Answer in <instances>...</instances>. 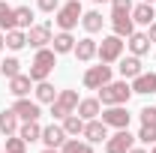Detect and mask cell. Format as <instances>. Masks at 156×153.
Masks as SVG:
<instances>
[{
    "mask_svg": "<svg viewBox=\"0 0 156 153\" xmlns=\"http://www.w3.org/2000/svg\"><path fill=\"white\" fill-rule=\"evenodd\" d=\"M132 21H135V24H144V27H150V24L156 21L153 3H141V6H132Z\"/></svg>",
    "mask_w": 156,
    "mask_h": 153,
    "instance_id": "obj_18",
    "label": "cell"
},
{
    "mask_svg": "<svg viewBox=\"0 0 156 153\" xmlns=\"http://www.w3.org/2000/svg\"><path fill=\"white\" fill-rule=\"evenodd\" d=\"M123 36H117V33H111V36H105L102 42H99V48H96V57L99 63H114V60L123 57Z\"/></svg>",
    "mask_w": 156,
    "mask_h": 153,
    "instance_id": "obj_4",
    "label": "cell"
},
{
    "mask_svg": "<svg viewBox=\"0 0 156 153\" xmlns=\"http://www.w3.org/2000/svg\"><path fill=\"white\" fill-rule=\"evenodd\" d=\"M81 15H84L81 0H69V3H60V9H57V15H54V21H57L60 30H72V27H78Z\"/></svg>",
    "mask_w": 156,
    "mask_h": 153,
    "instance_id": "obj_3",
    "label": "cell"
},
{
    "mask_svg": "<svg viewBox=\"0 0 156 153\" xmlns=\"http://www.w3.org/2000/svg\"><path fill=\"white\" fill-rule=\"evenodd\" d=\"M150 45H153V42H150V36H147V33H132V36H129V42H126V48H129L135 57L150 54Z\"/></svg>",
    "mask_w": 156,
    "mask_h": 153,
    "instance_id": "obj_17",
    "label": "cell"
},
{
    "mask_svg": "<svg viewBox=\"0 0 156 153\" xmlns=\"http://www.w3.org/2000/svg\"><path fill=\"white\" fill-rule=\"evenodd\" d=\"M75 114L81 117V120H93V117H99V114H102V102H99V96H96V99H78Z\"/></svg>",
    "mask_w": 156,
    "mask_h": 153,
    "instance_id": "obj_16",
    "label": "cell"
},
{
    "mask_svg": "<svg viewBox=\"0 0 156 153\" xmlns=\"http://www.w3.org/2000/svg\"><path fill=\"white\" fill-rule=\"evenodd\" d=\"M42 153H60V150H57V147H45Z\"/></svg>",
    "mask_w": 156,
    "mask_h": 153,
    "instance_id": "obj_38",
    "label": "cell"
},
{
    "mask_svg": "<svg viewBox=\"0 0 156 153\" xmlns=\"http://www.w3.org/2000/svg\"><path fill=\"white\" fill-rule=\"evenodd\" d=\"M12 111L18 114V120H39V114H42V111H39V102H30V99H24V96L12 105Z\"/></svg>",
    "mask_w": 156,
    "mask_h": 153,
    "instance_id": "obj_13",
    "label": "cell"
},
{
    "mask_svg": "<svg viewBox=\"0 0 156 153\" xmlns=\"http://www.w3.org/2000/svg\"><path fill=\"white\" fill-rule=\"evenodd\" d=\"M129 96H132V84H126V78L123 81H108V84L99 87V102L102 105H126Z\"/></svg>",
    "mask_w": 156,
    "mask_h": 153,
    "instance_id": "obj_1",
    "label": "cell"
},
{
    "mask_svg": "<svg viewBox=\"0 0 156 153\" xmlns=\"http://www.w3.org/2000/svg\"><path fill=\"white\" fill-rule=\"evenodd\" d=\"M147 36H150V42H156V21L150 24V30H147Z\"/></svg>",
    "mask_w": 156,
    "mask_h": 153,
    "instance_id": "obj_36",
    "label": "cell"
},
{
    "mask_svg": "<svg viewBox=\"0 0 156 153\" xmlns=\"http://www.w3.org/2000/svg\"><path fill=\"white\" fill-rule=\"evenodd\" d=\"M18 132V114L12 108L0 111V135H15Z\"/></svg>",
    "mask_w": 156,
    "mask_h": 153,
    "instance_id": "obj_23",
    "label": "cell"
},
{
    "mask_svg": "<svg viewBox=\"0 0 156 153\" xmlns=\"http://www.w3.org/2000/svg\"><path fill=\"white\" fill-rule=\"evenodd\" d=\"M138 117H141V123H156V108L153 105H144V108L138 111Z\"/></svg>",
    "mask_w": 156,
    "mask_h": 153,
    "instance_id": "obj_33",
    "label": "cell"
},
{
    "mask_svg": "<svg viewBox=\"0 0 156 153\" xmlns=\"http://www.w3.org/2000/svg\"><path fill=\"white\" fill-rule=\"evenodd\" d=\"M60 126H63V132L69 135V138H78V135L84 132V120H81V117H78L75 111L63 117V123H60Z\"/></svg>",
    "mask_w": 156,
    "mask_h": 153,
    "instance_id": "obj_24",
    "label": "cell"
},
{
    "mask_svg": "<svg viewBox=\"0 0 156 153\" xmlns=\"http://www.w3.org/2000/svg\"><path fill=\"white\" fill-rule=\"evenodd\" d=\"M3 153H9V150H3Z\"/></svg>",
    "mask_w": 156,
    "mask_h": 153,
    "instance_id": "obj_43",
    "label": "cell"
},
{
    "mask_svg": "<svg viewBox=\"0 0 156 153\" xmlns=\"http://www.w3.org/2000/svg\"><path fill=\"white\" fill-rule=\"evenodd\" d=\"M120 75L123 78H135V75H141L144 69H141V57H135V54H129V57H120Z\"/></svg>",
    "mask_w": 156,
    "mask_h": 153,
    "instance_id": "obj_19",
    "label": "cell"
},
{
    "mask_svg": "<svg viewBox=\"0 0 156 153\" xmlns=\"http://www.w3.org/2000/svg\"><path fill=\"white\" fill-rule=\"evenodd\" d=\"M57 99V90H54V84H48V81H36V102H54Z\"/></svg>",
    "mask_w": 156,
    "mask_h": 153,
    "instance_id": "obj_29",
    "label": "cell"
},
{
    "mask_svg": "<svg viewBox=\"0 0 156 153\" xmlns=\"http://www.w3.org/2000/svg\"><path fill=\"white\" fill-rule=\"evenodd\" d=\"M27 45V33L21 30V27H15V30H6V48H12V51H21Z\"/></svg>",
    "mask_w": 156,
    "mask_h": 153,
    "instance_id": "obj_27",
    "label": "cell"
},
{
    "mask_svg": "<svg viewBox=\"0 0 156 153\" xmlns=\"http://www.w3.org/2000/svg\"><path fill=\"white\" fill-rule=\"evenodd\" d=\"M150 153H156V147H153V150H150Z\"/></svg>",
    "mask_w": 156,
    "mask_h": 153,
    "instance_id": "obj_42",
    "label": "cell"
},
{
    "mask_svg": "<svg viewBox=\"0 0 156 153\" xmlns=\"http://www.w3.org/2000/svg\"><path fill=\"white\" fill-rule=\"evenodd\" d=\"M0 48H6V36H3V30H0Z\"/></svg>",
    "mask_w": 156,
    "mask_h": 153,
    "instance_id": "obj_37",
    "label": "cell"
},
{
    "mask_svg": "<svg viewBox=\"0 0 156 153\" xmlns=\"http://www.w3.org/2000/svg\"><path fill=\"white\" fill-rule=\"evenodd\" d=\"M129 153H147V150H144V147H132Z\"/></svg>",
    "mask_w": 156,
    "mask_h": 153,
    "instance_id": "obj_39",
    "label": "cell"
},
{
    "mask_svg": "<svg viewBox=\"0 0 156 153\" xmlns=\"http://www.w3.org/2000/svg\"><path fill=\"white\" fill-rule=\"evenodd\" d=\"M108 81H111V66H108V63L90 66V69L84 72V87H87V90H99V87L108 84Z\"/></svg>",
    "mask_w": 156,
    "mask_h": 153,
    "instance_id": "obj_8",
    "label": "cell"
},
{
    "mask_svg": "<svg viewBox=\"0 0 156 153\" xmlns=\"http://www.w3.org/2000/svg\"><path fill=\"white\" fill-rule=\"evenodd\" d=\"M84 138L90 141V144H102V141H108V126L99 120V117H93V120H84Z\"/></svg>",
    "mask_w": 156,
    "mask_h": 153,
    "instance_id": "obj_10",
    "label": "cell"
},
{
    "mask_svg": "<svg viewBox=\"0 0 156 153\" xmlns=\"http://www.w3.org/2000/svg\"><path fill=\"white\" fill-rule=\"evenodd\" d=\"M18 24H15V9L6 3V0H0V30H15Z\"/></svg>",
    "mask_w": 156,
    "mask_h": 153,
    "instance_id": "obj_26",
    "label": "cell"
},
{
    "mask_svg": "<svg viewBox=\"0 0 156 153\" xmlns=\"http://www.w3.org/2000/svg\"><path fill=\"white\" fill-rule=\"evenodd\" d=\"M39 9H42V12H57L60 0H39Z\"/></svg>",
    "mask_w": 156,
    "mask_h": 153,
    "instance_id": "obj_35",
    "label": "cell"
},
{
    "mask_svg": "<svg viewBox=\"0 0 156 153\" xmlns=\"http://www.w3.org/2000/svg\"><path fill=\"white\" fill-rule=\"evenodd\" d=\"M51 48H54V54H69V51L75 48V39H72V33H69V30H60L57 36L51 39Z\"/></svg>",
    "mask_w": 156,
    "mask_h": 153,
    "instance_id": "obj_20",
    "label": "cell"
},
{
    "mask_svg": "<svg viewBox=\"0 0 156 153\" xmlns=\"http://www.w3.org/2000/svg\"><path fill=\"white\" fill-rule=\"evenodd\" d=\"M0 72H3V78H15L21 72V63H18V57H6L3 63H0Z\"/></svg>",
    "mask_w": 156,
    "mask_h": 153,
    "instance_id": "obj_32",
    "label": "cell"
},
{
    "mask_svg": "<svg viewBox=\"0 0 156 153\" xmlns=\"http://www.w3.org/2000/svg\"><path fill=\"white\" fill-rule=\"evenodd\" d=\"M54 63H57L54 48H36V57H33V63H30V72H27V75L33 78V81H48Z\"/></svg>",
    "mask_w": 156,
    "mask_h": 153,
    "instance_id": "obj_2",
    "label": "cell"
},
{
    "mask_svg": "<svg viewBox=\"0 0 156 153\" xmlns=\"http://www.w3.org/2000/svg\"><path fill=\"white\" fill-rule=\"evenodd\" d=\"M75 108H78V93L75 90H60L57 99L51 102V117L54 120H63L66 114H72Z\"/></svg>",
    "mask_w": 156,
    "mask_h": 153,
    "instance_id": "obj_5",
    "label": "cell"
},
{
    "mask_svg": "<svg viewBox=\"0 0 156 153\" xmlns=\"http://www.w3.org/2000/svg\"><path fill=\"white\" fill-rule=\"evenodd\" d=\"M18 135L27 141V144L39 141V138H42V126H39V120H24V123L18 126Z\"/></svg>",
    "mask_w": 156,
    "mask_h": 153,
    "instance_id": "obj_21",
    "label": "cell"
},
{
    "mask_svg": "<svg viewBox=\"0 0 156 153\" xmlns=\"http://www.w3.org/2000/svg\"><path fill=\"white\" fill-rule=\"evenodd\" d=\"M111 27H114L117 36H132L135 33V21H132V12H111Z\"/></svg>",
    "mask_w": 156,
    "mask_h": 153,
    "instance_id": "obj_11",
    "label": "cell"
},
{
    "mask_svg": "<svg viewBox=\"0 0 156 153\" xmlns=\"http://www.w3.org/2000/svg\"><path fill=\"white\" fill-rule=\"evenodd\" d=\"M81 27H84L87 33H99V30H102V12H96V9L84 12V15H81Z\"/></svg>",
    "mask_w": 156,
    "mask_h": 153,
    "instance_id": "obj_25",
    "label": "cell"
},
{
    "mask_svg": "<svg viewBox=\"0 0 156 153\" xmlns=\"http://www.w3.org/2000/svg\"><path fill=\"white\" fill-rule=\"evenodd\" d=\"M135 141H141V144H156V123H141Z\"/></svg>",
    "mask_w": 156,
    "mask_h": 153,
    "instance_id": "obj_31",
    "label": "cell"
},
{
    "mask_svg": "<svg viewBox=\"0 0 156 153\" xmlns=\"http://www.w3.org/2000/svg\"><path fill=\"white\" fill-rule=\"evenodd\" d=\"M30 84H33V78H30V75H21V72H18L15 78H9V93L21 99V96L30 93Z\"/></svg>",
    "mask_w": 156,
    "mask_h": 153,
    "instance_id": "obj_22",
    "label": "cell"
},
{
    "mask_svg": "<svg viewBox=\"0 0 156 153\" xmlns=\"http://www.w3.org/2000/svg\"><path fill=\"white\" fill-rule=\"evenodd\" d=\"M60 153H93V144L90 141H78V138H66Z\"/></svg>",
    "mask_w": 156,
    "mask_h": 153,
    "instance_id": "obj_28",
    "label": "cell"
},
{
    "mask_svg": "<svg viewBox=\"0 0 156 153\" xmlns=\"http://www.w3.org/2000/svg\"><path fill=\"white\" fill-rule=\"evenodd\" d=\"M93 3H108V0H93Z\"/></svg>",
    "mask_w": 156,
    "mask_h": 153,
    "instance_id": "obj_40",
    "label": "cell"
},
{
    "mask_svg": "<svg viewBox=\"0 0 156 153\" xmlns=\"http://www.w3.org/2000/svg\"><path fill=\"white\" fill-rule=\"evenodd\" d=\"M51 39H54L51 24H33V27L27 30V45H30V48H48Z\"/></svg>",
    "mask_w": 156,
    "mask_h": 153,
    "instance_id": "obj_9",
    "label": "cell"
},
{
    "mask_svg": "<svg viewBox=\"0 0 156 153\" xmlns=\"http://www.w3.org/2000/svg\"><path fill=\"white\" fill-rule=\"evenodd\" d=\"M15 24H18L21 30H24V27L30 30V27H33V9H30V6H15Z\"/></svg>",
    "mask_w": 156,
    "mask_h": 153,
    "instance_id": "obj_30",
    "label": "cell"
},
{
    "mask_svg": "<svg viewBox=\"0 0 156 153\" xmlns=\"http://www.w3.org/2000/svg\"><path fill=\"white\" fill-rule=\"evenodd\" d=\"M132 93H156V72H141V75L132 78Z\"/></svg>",
    "mask_w": 156,
    "mask_h": 153,
    "instance_id": "obj_14",
    "label": "cell"
},
{
    "mask_svg": "<svg viewBox=\"0 0 156 153\" xmlns=\"http://www.w3.org/2000/svg\"><path fill=\"white\" fill-rule=\"evenodd\" d=\"M132 144H135V135L129 132V129H117L114 135H108V141H105V153H129V150H132Z\"/></svg>",
    "mask_w": 156,
    "mask_h": 153,
    "instance_id": "obj_7",
    "label": "cell"
},
{
    "mask_svg": "<svg viewBox=\"0 0 156 153\" xmlns=\"http://www.w3.org/2000/svg\"><path fill=\"white\" fill-rule=\"evenodd\" d=\"M111 12H132V0H111Z\"/></svg>",
    "mask_w": 156,
    "mask_h": 153,
    "instance_id": "obj_34",
    "label": "cell"
},
{
    "mask_svg": "<svg viewBox=\"0 0 156 153\" xmlns=\"http://www.w3.org/2000/svg\"><path fill=\"white\" fill-rule=\"evenodd\" d=\"M129 120H132V114L126 111V105H108L102 111V123L114 126V129H129Z\"/></svg>",
    "mask_w": 156,
    "mask_h": 153,
    "instance_id": "obj_6",
    "label": "cell"
},
{
    "mask_svg": "<svg viewBox=\"0 0 156 153\" xmlns=\"http://www.w3.org/2000/svg\"><path fill=\"white\" fill-rule=\"evenodd\" d=\"M144 3H156V0H144Z\"/></svg>",
    "mask_w": 156,
    "mask_h": 153,
    "instance_id": "obj_41",
    "label": "cell"
},
{
    "mask_svg": "<svg viewBox=\"0 0 156 153\" xmlns=\"http://www.w3.org/2000/svg\"><path fill=\"white\" fill-rule=\"evenodd\" d=\"M96 39H90V36H84V39H78L75 42V48H72V54H75L81 63H87V60H93L96 57Z\"/></svg>",
    "mask_w": 156,
    "mask_h": 153,
    "instance_id": "obj_15",
    "label": "cell"
},
{
    "mask_svg": "<svg viewBox=\"0 0 156 153\" xmlns=\"http://www.w3.org/2000/svg\"><path fill=\"white\" fill-rule=\"evenodd\" d=\"M45 147H63V141H66V132H63V126H57V123H51V126H45L42 129V138H39Z\"/></svg>",
    "mask_w": 156,
    "mask_h": 153,
    "instance_id": "obj_12",
    "label": "cell"
}]
</instances>
